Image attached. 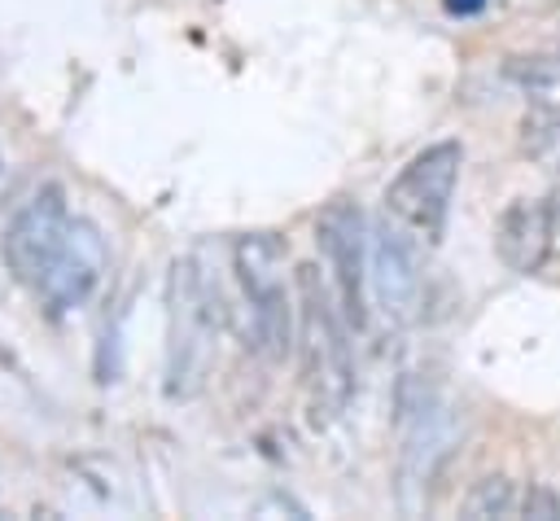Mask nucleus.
<instances>
[{
    "label": "nucleus",
    "mask_w": 560,
    "mask_h": 521,
    "mask_svg": "<svg viewBox=\"0 0 560 521\" xmlns=\"http://www.w3.org/2000/svg\"><path fill=\"white\" fill-rule=\"evenodd\" d=\"M0 180H4V158H0Z\"/></svg>",
    "instance_id": "nucleus-16"
},
{
    "label": "nucleus",
    "mask_w": 560,
    "mask_h": 521,
    "mask_svg": "<svg viewBox=\"0 0 560 521\" xmlns=\"http://www.w3.org/2000/svg\"><path fill=\"white\" fill-rule=\"evenodd\" d=\"M521 512L525 517H538V521H551V517H560V495L551 490V486H529L525 490V499H521Z\"/></svg>",
    "instance_id": "nucleus-14"
},
{
    "label": "nucleus",
    "mask_w": 560,
    "mask_h": 521,
    "mask_svg": "<svg viewBox=\"0 0 560 521\" xmlns=\"http://www.w3.org/2000/svg\"><path fill=\"white\" fill-rule=\"evenodd\" d=\"M459 512H464L468 521L512 517V512H516V486H512V477H503V473H486V477H477V482L468 486Z\"/></svg>",
    "instance_id": "nucleus-13"
},
{
    "label": "nucleus",
    "mask_w": 560,
    "mask_h": 521,
    "mask_svg": "<svg viewBox=\"0 0 560 521\" xmlns=\"http://www.w3.org/2000/svg\"><path fill=\"white\" fill-rule=\"evenodd\" d=\"M459 166H464V144L459 140H438L429 149H420L385 188V210L420 232L424 241H438L442 223H446V210H451V193H455V180H459Z\"/></svg>",
    "instance_id": "nucleus-4"
},
{
    "label": "nucleus",
    "mask_w": 560,
    "mask_h": 521,
    "mask_svg": "<svg viewBox=\"0 0 560 521\" xmlns=\"http://www.w3.org/2000/svg\"><path fill=\"white\" fill-rule=\"evenodd\" d=\"M551 236H556V215L547 197H516L494 228V250L503 258L508 271L516 276H534L547 254H551Z\"/></svg>",
    "instance_id": "nucleus-10"
},
{
    "label": "nucleus",
    "mask_w": 560,
    "mask_h": 521,
    "mask_svg": "<svg viewBox=\"0 0 560 521\" xmlns=\"http://www.w3.org/2000/svg\"><path fill=\"white\" fill-rule=\"evenodd\" d=\"M368 236L372 228L363 223V210L346 197L328 201L315 215V241H319V254L328 258L337 306L350 328L368 324Z\"/></svg>",
    "instance_id": "nucleus-5"
},
{
    "label": "nucleus",
    "mask_w": 560,
    "mask_h": 521,
    "mask_svg": "<svg viewBox=\"0 0 560 521\" xmlns=\"http://www.w3.org/2000/svg\"><path fill=\"white\" fill-rule=\"evenodd\" d=\"M70 206H66V193L61 184H44L4 228L0 236V258H4V271L18 280V285H39L44 271L52 267L66 232H70Z\"/></svg>",
    "instance_id": "nucleus-6"
},
{
    "label": "nucleus",
    "mask_w": 560,
    "mask_h": 521,
    "mask_svg": "<svg viewBox=\"0 0 560 521\" xmlns=\"http://www.w3.org/2000/svg\"><path fill=\"white\" fill-rule=\"evenodd\" d=\"M337 293L324 289L319 267H298V341L306 359V385H311V420L328 425L346 412L354 394V355H350V324Z\"/></svg>",
    "instance_id": "nucleus-1"
},
{
    "label": "nucleus",
    "mask_w": 560,
    "mask_h": 521,
    "mask_svg": "<svg viewBox=\"0 0 560 521\" xmlns=\"http://www.w3.org/2000/svg\"><path fill=\"white\" fill-rule=\"evenodd\" d=\"M105 263H109V245H105L101 228L92 219H70V232H66L52 267L35 285L39 298H44V306H48V315L79 311L92 298V289L101 285Z\"/></svg>",
    "instance_id": "nucleus-7"
},
{
    "label": "nucleus",
    "mask_w": 560,
    "mask_h": 521,
    "mask_svg": "<svg viewBox=\"0 0 560 521\" xmlns=\"http://www.w3.org/2000/svg\"><path fill=\"white\" fill-rule=\"evenodd\" d=\"M232 267L245 289L249 346L267 359H284L293 346V306L284 293V241L276 232H245L232 245Z\"/></svg>",
    "instance_id": "nucleus-3"
},
{
    "label": "nucleus",
    "mask_w": 560,
    "mask_h": 521,
    "mask_svg": "<svg viewBox=\"0 0 560 521\" xmlns=\"http://www.w3.org/2000/svg\"><path fill=\"white\" fill-rule=\"evenodd\" d=\"M219 328H223V315L201 285L197 254L175 258L166 280V394L171 398H192L206 385Z\"/></svg>",
    "instance_id": "nucleus-2"
},
{
    "label": "nucleus",
    "mask_w": 560,
    "mask_h": 521,
    "mask_svg": "<svg viewBox=\"0 0 560 521\" xmlns=\"http://www.w3.org/2000/svg\"><path fill=\"white\" fill-rule=\"evenodd\" d=\"M486 4H490V0H446V9H451L455 18H477Z\"/></svg>",
    "instance_id": "nucleus-15"
},
{
    "label": "nucleus",
    "mask_w": 560,
    "mask_h": 521,
    "mask_svg": "<svg viewBox=\"0 0 560 521\" xmlns=\"http://www.w3.org/2000/svg\"><path fill=\"white\" fill-rule=\"evenodd\" d=\"M368 285L376 306L385 311L389 324H407L416 320L420 306V258L416 245L407 241L402 223H372L368 236Z\"/></svg>",
    "instance_id": "nucleus-8"
},
{
    "label": "nucleus",
    "mask_w": 560,
    "mask_h": 521,
    "mask_svg": "<svg viewBox=\"0 0 560 521\" xmlns=\"http://www.w3.org/2000/svg\"><path fill=\"white\" fill-rule=\"evenodd\" d=\"M503 79L529 96L560 101V53H521L503 61Z\"/></svg>",
    "instance_id": "nucleus-11"
},
{
    "label": "nucleus",
    "mask_w": 560,
    "mask_h": 521,
    "mask_svg": "<svg viewBox=\"0 0 560 521\" xmlns=\"http://www.w3.org/2000/svg\"><path fill=\"white\" fill-rule=\"evenodd\" d=\"M455 442H459V425L446 403H438L429 390H420L416 403H402V455H398L402 490L433 482L438 468L451 460Z\"/></svg>",
    "instance_id": "nucleus-9"
},
{
    "label": "nucleus",
    "mask_w": 560,
    "mask_h": 521,
    "mask_svg": "<svg viewBox=\"0 0 560 521\" xmlns=\"http://www.w3.org/2000/svg\"><path fill=\"white\" fill-rule=\"evenodd\" d=\"M521 149L542 166H560V101L534 105L521 118Z\"/></svg>",
    "instance_id": "nucleus-12"
}]
</instances>
